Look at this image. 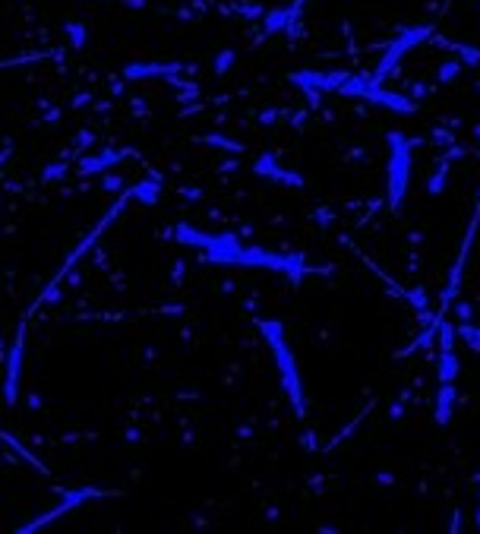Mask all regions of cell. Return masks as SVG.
Returning a JSON list of instances; mask_svg holds the SVG:
<instances>
[{
  "label": "cell",
  "instance_id": "obj_8",
  "mask_svg": "<svg viewBox=\"0 0 480 534\" xmlns=\"http://www.w3.org/2000/svg\"><path fill=\"white\" fill-rule=\"evenodd\" d=\"M253 174H260V177H266V181L288 183V187H303V177H301V174L281 168V164L275 162V155H269V152L256 158V164H253Z\"/></svg>",
  "mask_w": 480,
  "mask_h": 534
},
{
  "label": "cell",
  "instance_id": "obj_4",
  "mask_svg": "<svg viewBox=\"0 0 480 534\" xmlns=\"http://www.w3.org/2000/svg\"><path fill=\"white\" fill-rule=\"evenodd\" d=\"M433 35H436V25L433 23H420V25H407V29H401V32L386 44L383 58H379V64H376V70L370 76H373L376 82H386V76L395 73L399 64L407 58V51L417 48V44H423V41H430Z\"/></svg>",
  "mask_w": 480,
  "mask_h": 534
},
{
  "label": "cell",
  "instance_id": "obj_12",
  "mask_svg": "<svg viewBox=\"0 0 480 534\" xmlns=\"http://www.w3.org/2000/svg\"><path fill=\"white\" fill-rule=\"evenodd\" d=\"M288 79H291L294 86H301L310 99H316V101H319V95L326 92V73H316V70H297V73H291Z\"/></svg>",
  "mask_w": 480,
  "mask_h": 534
},
{
  "label": "cell",
  "instance_id": "obj_6",
  "mask_svg": "<svg viewBox=\"0 0 480 534\" xmlns=\"http://www.w3.org/2000/svg\"><path fill=\"white\" fill-rule=\"evenodd\" d=\"M95 496H111V490H95V487H79V490H66L64 493V500L54 506L51 512H45L41 518H35V522H29L25 528H19L23 534H29V531H38V528H45L48 522H54V518H60V516H66V512H73L76 506H82L86 500H95Z\"/></svg>",
  "mask_w": 480,
  "mask_h": 534
},
{
  "label": "cell",
  "instance_id": "obj_26",
  "mask_svg": "<svg viewBox=\"0 0 480 534\" xmlns=\"http://www.w3.org/2000/svg\"><path fill=\"white\" fill-rule=\"evenodd\" d=\"M474 522H477V531H480V506H477V512H474Z\"/></svg>",
  "mask_w": 480,
  "mask_h": 534
},
{
  "label": "cell",
  "instance_id": "obj_17",
  "mask_svg": "<svg viewBox=\"0 0 480 534\" xmlns=\"http://www.w3.org/2000/svg\"><path fill=\"white\" fill-rule=\"evenodd\" d=\"M455 335L462 338V342L471 348V351H480V326H474L471 320H468V322H458V326H455Z\"/></svg>",
  "mask_w": 480,
  "mask_h": 534
},
{
  "label": "cell",
  "instance_id": "obj_18",
  "mask_svg": "<svg viewBox=\"0 0 480 534\" xmlns=\"http://www.w3.org/2000/svg\"><path fill=\"white\" fill-rule=\"evenodd\" d=\"M462 70H464L462 60H446V64L440 66V73H436V79H440V82H455L458 76H462Z\"/></svg>",
  "mask_w": 480,
  "mask_h": 534
},
{
  "label": "cell",
  "instance_id": "obj_1",
  "mask_svg": "<svg viewBox=\"0 0 480 534\" xmlns=\"http://www.w3.org/2000/svg\"><path fill=\"white\" fill-rule=\"evenodd\" d=\"M256 329L262 332L266 345L272 351V361H275L278 370V379H281V389H285L288 402H291L294 414L297 418H307V398H303V379H301V370H297V357H294L291 345L285 338V322L278 320H256Z\"/></svg>",
  "mask_w": 480,
  "mask_h": 534
},
{
  "label": "cell",
  "instance_id": "obj_23",
  "mask_svg": "<svg viewBox=\"0 0 480 534\" xmlns=\"http://www.w3.org/2000/svg\"><path fill=\"white\" fill-rule=\"evenodd\" d=\"M407 297H411V304L417 307V310H427V297H423V291H407Z\"/></svg>",
  "mask_w": 480,
  "mask_h": 534
},
{
  "label": "cell",
  "instance_id": "obj_2",
  "mask_svg": "<svg viewBox=\"0 0 480 534\" xmlns=\"http://www.w3.org/2000/svg\"><path fill=\"white\" fill-rule=\"evenodd\" d=\"M338 95L389 107L395 114H414V107H417L414 99H407V95H401V92H395V89H386L383 82H376L370 73H344L342 86H338Z\"/></svg>",
  "mask_w": 480,
  "mask_h": 534
},
{
  "label": "cell",
  "instance_id": "obj_3",
  "mask_svg": "<svg viewBox=\"0 0 480 534\" xmlns=\"http://www.w3.org/2000/svg\"><path fill=\"white\" fill-rule=\"evenodd\" d=\"M386 140H389V171H386L389 209H401L407 196V183H411V140L399 130H392Z\"/></svg>",
  "mask_w": 480,
  "mask_h": 534
},
{
  "label": "cell",
  "instance_id": "obj_19",
  "mask_svg": "<svg viewBox=\"0 0 480 534\" xmlns=\"http://www.w3.org/2000/svg\"><path fill=\"white\" fill-rule=\"evenodd\" d=\"M64 32H66V38H70V44H73V48H82V44H86V38H89V32H86V25H82V23H66Z\"/></svg>",
  "mask_w": 480,
  "mask_h": 534
},
{
  "label": "cell",
  "instance_id": "obj_27",
  "mask_svg": "<svg viewBox=\"0 0 480 534\" xmlns=\"http://www.w3.org/2000/svg\"><path fill=\"white\" fill-rule=\"evenodd\" d=\"M474 136H477V142H480V123H477V130H474Z\"/></svg>",
  "mask_w": 480,
  "mask_h": 534
},
{
  "label": "cell",
  "instance_id": "obj_9",
  "mask_svg": "<svg viewBox=\"0 0 480 534\" xmlns=\"http://www.w3.org/2000/svg\"><path fill=\"white\" fill-rule=\"evenodd\" d=\"M127 155H130V149H105V152H98V155L79 158L76 171L79 174H105V171H111L117 162H123Z\"/></svg>",
  "mask_w": 480,
  "mask_h": 534
},
{
  "label": "cell",
  "instance_id": "obj_22",
  "mask_svg": "<svg viewBox=\"0 0 480 534\" xmlns=\"http://www.w3.org/2000/svg\"><path fill=\"white\" fill-rule=\"evenodd\" d=\"M452 304H455V320L458 322H468V320H474V310H471V304H468V301H452Z\"/></svg>",
  "mask_w": 480,
  "mask_h": 534
},
{
  "label": "cell",
  "instance_id": "obj_5",
  "mask_svg": "<svg viewBox=\"0 0 480 534\" xmlns=\"http://www.w3.org/2000/svg\"><path fill=\"white\" fill-rule=\"evenodd\" d=\"M477 225H480V203H477V212H474L471 225H468V234H464V240H462V250H458V256H455V266H452V275H449V285H446V291H442V307H440V313H442V316H446V310H449V307H452V301H455V297H458V291H462L464 263H468V253H471L474 238H477Z\"/></svg>",
  "mask_w": 480,
  "mask_h": 534
},
{
  "label": "cell",
  "instance_id": "obj_14",
  "mask_svg": "<svg viewBox=\"0 0 480 534\" xmlns=\"http://www.w3.org/2000/svg\"><path fill=\"white\" fill-rule=\"evenodd\" d=\"M430 41H436V44H442V48H449V51H455L462 64L480 66V48H474V44H458V41H446V38H430Z\"/></svg>",
  "mask_w": 480,
  "mask_h": 534
},
{
  "label": "cell",
  "instance_id": "obj_10",
  "mask_svg": "<svg viewBox=\"0 0 480 534\" xmlns=\"http://www.w3.org/2000/svg\"><path fill=\"white\" fill-rule=\"evenodd\" d=\"M180 66L184 64H130L123 70V76L127 79H152V76H168L171 79Z\"/></svg>",
  "mask_w": 480,
  "mask_h": 534
},
{
  "label": "cell",
  "instance_id": "obj_13",
  "mask_svg": "<svg viewBox=\"0 0 480 534\" xmlns=\"http://www.w3.org/2000/svg\"><path fill=\"white\" fill-rule=\"evenodd\" d=\"M458 354L455 348H440V361H436V377L440 383H455L458 379Z\"/></svg>",
  "mask_w": 480,
  "mask_h": 534
},
{
  "label": "cell",
  "instance_id": "obj_21",
  "mask_svg": "<svg viewBox=\"0 0 480 534\" xmlns=\"http://www.w3.org/2000/svg\"><path fill=\"white\" fill-rule=\"evenodd\" d=\"M203 142H209V146H218V149H228V152H244V146H240V142H228L225 136H203Z\"/></svg>",
  "mask_w": 480,
  "mask_h": 534
},
{
  "label": "cell",
  "instance_id": "obj_24",
  "mask_svg": "<svg viewBox=\"0 0 480 534\" xmlns=\"http://www.w3.org/2000/svg\"><path fill=\"white\" fill-rule=\"evenodd\" d=\"M117 187H121V177H117V174H114V177L105 174V190H108V193H117Z\"/></svg>",
  "mask_w": 480,
  "mask_h": 534
},
{
  "label": "cell",
  "instance_id": "obj_20",
  "mask_svg": "<svg viewBox=\"0 0 480 534\" xmlns=\"http://www.w3.org/2000/svg\"><path fill=\"white\" fill-rule=\"evenodd\" d=\"M234 58H237V54H234V51H231V48H225V51H221L218 58H215V73H218V76H225V73H228L231 66H234Z\"/></svg>",
  "mask_w": 480,
  "mask_h": 534
},
{
  "label": "cell",
  "instance_id": "obj_7",
  "mask_svg": "<svg viewBox=\"0 0 480 534\" xmlns=\"http://www.w3.org/2000/svg\"><path fill=\"white\" fill-rule=\"evenodd\" d=\"M23 351H25V322H19V332L13 338V348L7 354V379H3V398L13 405L19 398V377H23Z\"/></svg>",
  "mask_w": 480,
  "mask_h": 534
},
{
  "label": "cell",
  "instance_id": "obj_25",
  "mask_svg": "<svg viewBox=\"0 0 480 534\" xmlns=\"http://www.w3.org/2000/svg\"><path fill=\"white\" fill-rule=\"evenodd\" d=\"M307 3H310V0H291V7H294V10H297V13H301V10H303V7H307Z\"/></svg>",
  "mask_w": 480,
  "mask_h": 534
},
{
  "label": "cell",
  "instance_id": "obj_16",
  "mask_svg": "<svg viewBox=\"0 0 480 534\" xmlns=\"http://www.w3.org/2000/svg\"><path fill=\"white\" fill-rule=\"evenodd\" d=\"M449 158H442V162H436V171L430 174V181H427V193L430 196H440L442 190H446V181H449Z\"/></svg>",
  "mask_w": 480,
  "mask_h": 534
},
{
  "label": "cell",
  "instance_id": "obj_11",
  "mask_svg": "<svg viewBox=\"0 0 480 534\" xmlns=\"http://www.w3.org/2000/svg\"><path fill=\"white\" fill-rule=\"evenodd\" d=\"M455 402H458L455 383H440V395H436V424H440V427H446L449 420H452Z\"/></svg>",
  "mask_w": 480,
  "mask_h": 534
},
{
  "label": "cell",
  "instance_id": "obj_15",
  "mask_svg": "<svg viewBox=\"0 0 480 534\" xmlns=\"http://www.w3.org/2000/svg\"><path fill=\"white\" fill-rule=\"evenodd\" d=\"M162 196V183L158 181H139L133 183V199H139L142 205H155Z\"/></svg>",
  "mask_w": 480,
  "mask_h": 534
}]
</instances>
